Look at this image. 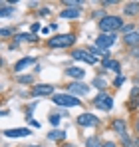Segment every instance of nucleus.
Returning a JSON list of instances; mask_svg holds the SVG:
<instances>
[{
	"mask_svg": "<svg viewBox=\"0 0 139 147\" xmlns=\"http://www.w3.org/2000/svg\"><path fill=\"white\" fill-rule=\"evenodd\" d=\"M32 147H38V145H32Z\"/></svg>",
	"mask_w": 139,
	"mask_h": 147,
	"instance_id": "nucleus-33",
	"label": "nucleus"
},
{
	"mask_svg": "<svg viewBox=\"0 0 139 147\" xmlns=\"http://www.w3.org/2000/svg\"><path fill=\"white\" fill-rule=\"evenodd\" d=\"M52 92H54V88L50 84H40V86H34L32 88V94L34 96H50Z\"/></svg>",
	"mask_w": 139,
	"mask_h": 147,
	"instance_id": "nucleus-8",
	"label": "nucleus"
},
{
	"mask_svg": "<svg viewBox=\"0 0 139 147\" xmlns=\"http://www.w3.org/2000/svg\"><path fill=\"white\" fill-rule=\"evenodd\" d=\"M74 44V36L72 34H62V36H54L50 40V46L52 48H66V46H72Z\"/></svg>",
	"mask_w": 139,
	"mask_h": 147,
	"instance_id": "nucleus-3",
	"label": "nucleus"
},
{
	"mask_svg": "<svg viewBox=\"0 0 139 147\" xmlns=\"http://www.w3.org/2000/svg\"><path fill=\"white\" fill-rule=\"evenodd\" d=\"M18 40H34V36H32V34H20Z\"/></svg>",
	"mask_w": 139,
	"mask_h": 147,
	"instance_id": "nucleus-23",
	"label": "nucleus"
},
{
	"mask_svg": "<svg viewBox=\"0 0 139 147\" xmlns=\"http://www.w3.org/2000/svg\"><path fill=\"white\" fill-rule=\"evenodd\" d=\"M137 105H139V99H137Z\"/></svg>",
	"mask_w": 139,
	"mask_h": 147,
	"instance_id": "nucleus-34",
	"label": "nucleus"
},
{
	"mask_svg": "<svg viewBox=\"0 0 139 147\" xmlns=\"http://www.w3.org/2000/svg\"><path fill=\"white\" fill-rule=\"evenodd\" d=\"M12 12H14V10H12L8 4H2V12H0V16H2V18H8Z\"/></svg>",
	"mask_w": 139,
	"mask_h": 147,
	"instance_id": "nucleus-18",
	"label": "nucleus"
},
{
	"mask_svg": "<svg viewBox=\"0 0 139 147\" xmlns=\"http://www.w3.org/2000/svg\"><path fill=\"white\" fill-rule=\"evenodd\" d=\"M60 16H62V18H78V16H80V8H68V10H62Z\"/></svg>",
	"mask_w": 139,
	"mask_h": 147,
	"instance_id": "nucleus-14",
	"label": "nucleus"
},
{
	"mask_svg": "<svg viewBox=\"0 0 139 147\" xmlns=\"http://www.w3.org/2000/svg\"><path fill=\"white\" fill-rule=\"evenodd\" d=\"M72 58H76V60H84L86 64H95V62H97V58H95V56H90L86 50H76V52L72 54Z\"/></svg>",
	"mask_w": 139,
	"mask_h": 147,
	"instance_id": "nucleus-7",
	"label": "nucleus"
},
{
	"mask_svg": "<svg viewBox=\"0 0 139 147\" xmlns=\"http://www.w3.org/2000/svg\"><path fill=\"white\" fill-rule=\"evenodd\" d=\"M117 38H115V34H101V36H97V48H101V50H107L109 46H113V42H115Z\"/></svg>",
	"mask_w": 139,
	"mask_h": 147,
	"instance_id": "nucleus-5",
	"label": "nucleus"
},
{
	"mask_svg": "<svg viewBox=\"0 0 139 147\" xmlns=\"http://www.w3.org/2000/svg\"><path fill=\"white\" fill-rule=\"evenodd\" d=\"M93 103H95L99 109H105V111H109V109L113 107V99L109 98L107 94H99V96H95Z\"/></svg>",
	"mask_w": 139,
	"mask_h": 147,
	"instance_id": "nucleus-4",
	"label": "nucleus"
},
{
	"mask_svg": "<svg viewBox=\"0 0 139 147\" xmlns=\"http://www.w3.org/2000/svg\"><path fill=\"white\" fill-rule=\"evenodd\" d=\"M121 30H123V34H125V36H127V34H131V24H123Z\"/></svg>",
	"mask_w": 139,
	"mask_h": 147,
	"instance_id": "nucleus-24",
	"label": "nucleus"
},
{
	"mask_svg": "<svg viewBox=\"0 0 139 147\" xmlns=\"http://www.w3.org/2000/svg\"><path fill=\"white\" fill-rule=\"evenodd\" d=\"M48 137H50V139H62V137H64V131H50Z\"/></svg>",
	"mask_w": 139,
	"mask_h": 147,
	"instance_id": "nucleus-20",
	"label": "nucleus"
},
{
	"mask_svg": "<svg viewBox=\"0 0 139 147\" xmlns=\"http://www.w3.org/2000/svg\"><path fill=\"white\" fill-rule=\"evenodd\" d=\"M50 123H52V125H58V123H60V115H56V113L50 115Z\"/></svg>",
	"mask_w": 139,
	"mask_h": 147,
	"instance_id": "nucleus-21",
	"label": "nucleus"
},
{
	"mask_svg": "<svg viewBox=\"0 0 139 147\" xmlns=\"http://www.w3.org/2000/svg\"><path fill=\"white\" fill-rule=\"evenodd\" d=\"M64 4H68V6H76V8H80V6H82V2H76V0H66Z\"/></svg>",
	"mask_w": 139,
	"mask_h": 147,
	"instance_id": "nucleus-22",
	"label": "nucleus"
},
{
	"mask_svg": "<svg viewBox=\"0 0 139 147\" xmlns=\"http://www.w3.org/2000/svg\"><path fill=\"white\" fill-rule=\"evenodd\" d=\"M4 135H6V137H26V135H32V133H30V129L20 127V129H6Z\"/></svg>",
	"mask_w": 139,
	"mask_h": 147,
	"instance_id": "nucleus-10",
	"label": "nucleus"
},
{
	"mask_svg": "<svg viewBox=\"0 0 139 147\" xmlns=\"http://www.w3.org/2000/svg\"><path fill=\"white\" fill-rule=\"evenodd\" d=\"M103 147H115L113 143H103Z\"/></svg>",
	"mask_w": 139,
	"mask_h": 147,
	"instance_id": "nucleus-31",
	"label": "nucleus"
},
{
	"mask_svg": "<svg viewBox=\"0 0 139 147\" xmlns=\"http://www.w3.org/2000/svg\"><path fill=\"white\" fill-rule=\"evenodd\" d=\"M123 40H125V44H129V46H137L139 44V32H131V34L123 36Z\"/></svg>",
	"mask_w": 139,
	"mask_h": 147,
	"instance_id": "nucleus-13",
	"label": "nucleus"
},
{
	"mask_svg": "<svg viewBox=\"0 0 139 147\" xmlns=\"http://www.w3.org/2000/svg\"><path fill=\"white\" fill-rule=\"evenodd\" d=\"M18 82H22V84H30L32 78H30V76H22V78H18Z\"/></svg>",
	"mask_w": 139,
	"mask_h": 147,
	"instance_id": "nucleus-25",
	"label": "nucleus"
},
{
	"mask_svg": "<svg viewBox=\"0 0 139 147\" xmlns=\"http://www.w3.org/2000/svg\"><path fill=\"white\" fill-rule=\"evenodd\" d=\"M34 64V58H24V60H20L16 66H14V72H22L24 68H28V66H32Z\"/></svg>",
	"mask_w": 139,
	"mask_h": 147,
	"instance_id": "nucleus-12",
	"label": "nucleus"
},
{
	"mask_svg": "<svg viewBox=\"0 0 139 147\" xmlns=\"http://www.w3.org/2000/svg\"><path fill=\"white\" fill-rule=\"evenodd\" d=\"M133 56H135V58H139V48H135V50H133Z\"/></svg>",
	"mask_w": 139,
	"mask_h": 147,
	"instance_id": "nucleus-30",
	"label": "nucleus"
},
{
	"mask_svg": "<svg viewBox=\"0 0 139 147\" xmlns=\"http://www.w3.org/2000/svg\"><path fill=\"white\" fill-rule=\"evenodd\" d=\"M123 10H125V14H131V16L137 14L139 12V2H129V4H125Z\"/></svg>",
	"mask_w": 139,
	"mask_h": 147,
	"instance_id": "nucleus-16",
	"label": "nucleus"
},
{
	"mask_svg": "<svg viewBox=\"0 0 139 147\" xmlns=\"http://www.w3.org/2000/svg\"><path fill=\"white\" fill-rule=\"evenodd\" d=\"M0 34H2V38H6V36H10V34H12V30H10V28H2V32H0Z\"/></svg>",
	"mask_w": 139,
	"mask_h": 147,
	"instance_id": "nucleus-26",
	"label": "nucleus"
},
{
	"mask_svg": "<svg viewBox=\"0 0 139 147\" xmlns=\"http://www.w3.org/2000/svg\"><path fill=\"white\" fill-rule=\"evenodd\" d=\"M121 84H123V78L119 76V78H117V80H115V86H121Z\"/></svg>",
	"mask_w": 139,
	"mask_h": 147,
	"instance_id": "nucleus-29",
	"label": "nucleus"
},
{
	"mask_svg": "<svg viewBox=\"0 0 139 147\" xmlns=\"http://www.w3.org/2000/svg\"><path fill=\"white\" fill-rule=\"evenodd\" d=\"M111 127H113V131H117V133H119V137H125V135H127V129H125L123 119H115V121L111 123Z\"/></svg>",
	"mask_w": 139,
	"mask_h": 147,
	"instance_id": "nucleus-11",
	"label": "nucleus"
},
{
	"mask_svg": "<svg viewBox=\"0 0 139 147\" xmlns=\"http://www.w3.org/2000/svg\"><path fill=\"white\" fill-rule=\"evenodd\" d=\"M90 52H92L93 56H99V48H93V46H92V48H90Z\"/></svg>",
	"mask_w": 139,
	"mask_h": 147,
	"instance_id": "nucleus-28",
	"label": "nucleus"
},
{
	"mask_svg": "<svg viewBox=\"0 0 139 147\" xmlns=\"http://www.w3.org/2000/svg\"><path fill=\"white\" fill-rule=\"evenodd\" d=\"M135 127H137V133H139V119H137V123H135Z\"/></svg>",
	"mask_w": 139,
	"mask_h": 147,
	"instance_id": "nucleus-32",
	"label": "nucleus"
},
{
	"mask_svg": "<svg viewBox=\"0 0 139 147\" xmlns=\"http://www.w3.org/2000/svg\"><path fill=\"white\" fill-rule=\"evenodd\" d=\"M68 90H70V94H80V96H88V94H90V88H88L86 84H82V82L70 84Z\"/></svg>",
	"mask_w": 139,
	"mask_h": 147,
	"instance_id": "nucleus-6",
	"label": "nucleus"
},
{
	"mask_svg": "<svg viewBox=\"0 0 139 147\" xmlns=\"http://www.w3.org/2000/svg\"><path fill=\"white\" fill-rule=\"evenodd\" d=\"M86 145L88 147H103V143H99V139H95V137H90L86 141Z\"/></svg>",
	"mask_w": 139,
	"mask_h": 147,
	"instance_id": "nucleus-19",
	"label": "nucleus"
},
{
	"mask_svg": "<svg viewBox=\"0 0 139 147\" xmlns=\"http://www.w3.org/2000/svg\"><path fill=\"white\" fill-rule=\"evenodd\" d=\"M54 103L64 105V107H76V105H82V101L76 98V96H72V94H58V96H54Z\"/></svg>",
	"mask_w": 139,
	"mask_h": 147,
	"instance_id": "nucleus-2",
	"label": "nucleus"
},
{
	"mask_svg": "<svg viewBox=\"0 0 139 147\" xmlns=\"http://www.w3.org/2000/svg\"><path fill=\"white\" fill-rule=\"evenodd\" d=\"M97 26H99V30H101L103 34H113L115 30L123 28V20H121L119 16H105V18L99 20Z\"/></svg>",
	"mask_w": 139,
	"mask_h": 147,
	"instance_id": "nucleus-1",
	"label": "nucleus"
},
{
	"mask_svg": "<svg viewBox=\"0 0 139 147\" xmlns=\"http://www.w3.org/2000/svg\"><path fill=\"white\" fill-rule=\"evenodd\" d=\"M93 84H95V86H97V88H105V82H103V80H95V82H93Z\"/></svg>",
	"mask_w": 139,
	"mask_h": 147,
	"instance_id": "nucleus-27",
	"label": "nucleus"
},
{
	"mask_svg": "<svg viewBox=\"0 0 139 147\" xmlns=\"http://www.w3.org/2000/svg\"><path fill=\"white\" fill-rule=\"evenodd\" d=\"M66 74H68V76H72V78H76V80H82V78L86 76V72H84L82 68H68V70H66Z\"/></svg>",
	"mask_w": 139,
	"mask_h": 147,
	"instance_id": "nucleus-15",
	"label": "nucleus"
},
{
	"mask_svg": "<svg viewBox=\"0 0 139 147\" xmlns=\"http://www.w3.org/2000/svg\"><path fill=\"white\" fill-rule=\"evenodd\" d=\"M103 66H105V68H111L113 72H119V64H117V62H111L109 58H105V60H103Z\"/></svg>",
	"mask_w": 139,
	"mask_h": 147,
	"instance_id": "nucleus-17",
	"label": "nucleus"
},
{
	"mask_svg": "<svg viewBox=\"0 0 139 147\" xmlns=\"http://www.w3.org/2000/svg\"><path fill=\"white\" fill-rule=\"evenodd\" d=\"M78 123H80V125H84V127H92V125L97 123V117L92 115V113H82V115L78 117Z\"/></svg>",
	"mask_w": 139,
	"mask_h": 147,
	"instance_id": "nucleus-9",
	"label": "nucleus"
}]
</instances>
